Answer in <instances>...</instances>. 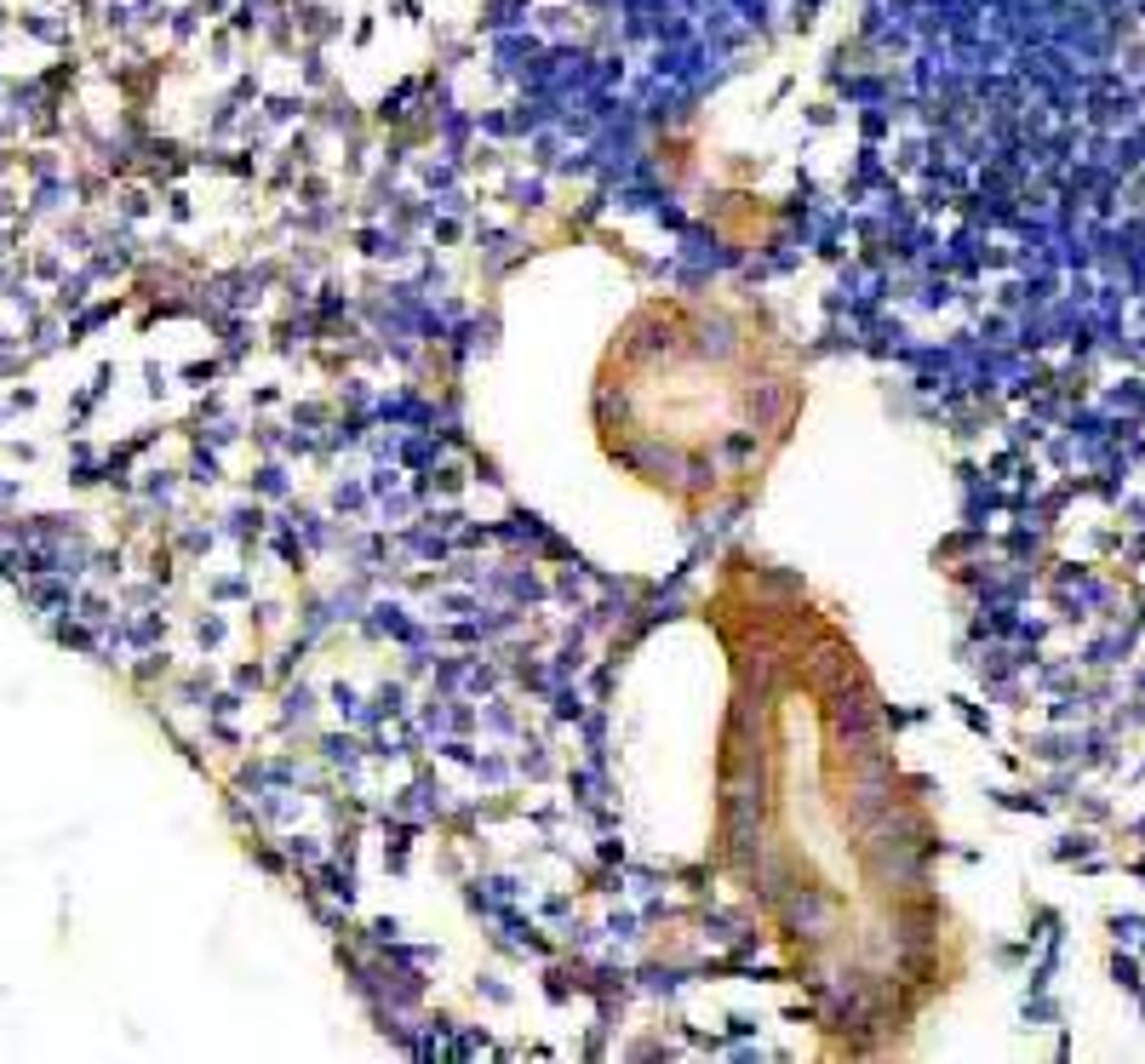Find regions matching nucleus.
I'll return each mask as SVG.
<instances>
[{
	"mask_svg": "<svg viewBox=\"0 0 1145 1064\" xmlns=\"http://www.w3.org/2000/svg\"><path fill=\"white\" fill-rule=\"evenodd\" d=\"M728 653L710 864L802 984L830 1053H888L956 979L939 830L894 755L848 629L796 578L733 561L710 595Z\"/></svg>",
	"mask_w": 1145,
	"mask_h": 1064,
	"instance_id": "f257e3e1",
	"label": "nucleus"
},
{
	"mask_svg": "<svg viewBox=\"0 0 1145 1064\" xmlns=\"http://www.w3.org/2000/svg\"><path fill=\"white\" fill-rule=\"evenodd\" d=\"M808 401L796 343L739 292L642 298L590 383L596 441L636 487L688 521L745 504Z\"/></svg>",
	"mask_w": 1145,
	"mask_h": 1064,
	"instance_id": "f03ea898",
	"label": "nucleus"
}]
</instances>
